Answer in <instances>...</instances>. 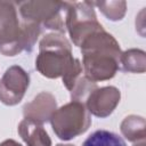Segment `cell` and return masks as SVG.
Instances as JSON below:
<instances>
[{
	"mask_svg": "<svg viewBox=\"0 0 146 146\" xmlns=\"http://www.w3.org/2000/svg\"><path fill=\"white\" fill-rule=\"evenodd\" d=\"M56 98L52 94L42 91L33 98L32 102L25 104L23 114L26 120H31L38 123H44L50 121L52 114L57 110Z\"/></svg>",
	"mask_w": 146,
	"mask_h": 146,
	"instance_id": "cell-9",
	"label": "cell"
},
{
	"mask_svg": "<svg viewBox=\"0 0 146 146\" xmlns=\"http://www.w3.org/2000/svg\"><path fill=\"white\" fill-rule=\"evenodd\" d=\"M56 146H74V145H71V144H58V145H56Z\"/></svg>",
	"mask_w": 146,
	"mask_h": 146,
	"instance_id": "cell-16",
	"label": "cell"
},
{
	"mask_svg": "<svg viewBox=\"0 0 146 146\" xmlns=\"http://www.w3.org/2000/svg\"><path fill=\"white\" fill-rule=\"evenodd\" d=\"M120 64L124 72L144 73L145 72V52L140 49H129L121 54Z\"/></svg>",
	"mask_w": 146,
	"mask_h": 146,
	"instance_id": "cell-12",
	"label": "cell"
},
{
	"mask_svg": "<svg viewBox=\"0 0 146 146\" xmlns=\"http://www.w3.org/2000/svg\"><path fill=\"white\" fill-rule=\"evenodd\" d=\"M75 59L68 40L60 33H49L39 43V55L35 59V68L49 79L64 76L74 65Z\"/></svg>",
	"mask_w": 146,
	"mask_h": 146,
	"instance_id": "cell-3",
	"label": "cell"
},
{
	"mask_svg": "<svg viewBox=\"0 0 146 146\" xmlns=\"http://www.w3.org/2000/svg\"><path fill=\"white\" fill-rule=\"evenodd\" d=\"M84 76L94 82L112 79L119 70L121 49L114 36L104 27L88 35L80 44Z\"/></svg>",
	"mask_w": 146,
	"mask_h": 146,
	"instance_id": "cell-1",
	"label": "cell"
},
{
	"mask_svg": "<svg viewBox=\"0 0 146 146\" xmlns=\"http://www.w3.org/2000/svg\"><path fill=\"white\" fill-rule=\"evenodd\" d=\"M122 135L132 143L144 141L145 139V119L143 116L129 115L121 123Z\"/></svg>",
	"mask_w": 146,
	"mask_h": 146,
	"instance_id": "cell-11",
	"label": "cell"
},
{
	"mask_svg": "<svg viewBox=\"0 0 146 146\" xmlns=\"http://www.w3.org/2000/svg\"><path fill=\"white\" fill-rule=\"evenodd\" d=\"M16 6L22 21L56 33L66 32V1H22L16 2Z\"/></svg>",
	"mask_w": 146,
	"mask_h": 146,
	"instance_id": "cell-4",
	"label": "cell"
},
{
	"mask_svg": "<svg viewBox=\"0 0 146 146\" xmlns=\"http://www.w3.org/2000/svg\"><path fill=\"white\" fill-rule=\"evenodd\" d=\"M50 123L59 139L71 140L89 129L91 117L83 103L71 100L55 111Z\"/></svg>",
	"mask_w": 146,
	"mask_h": 146,
	"instance_id": "cell-5",
	"label": "cell"
},
{
	"mask_svg": "<svg viewBox=\"0 0 146 146\" xmlns=\"http://www.w3.org/2000/svg\"><path fill=\"white\" fill-rule=\"evenodd\" d=\"M18 133L27 146H51V139L41 123L24 119L18 124Z\"/></svg>",
	"mask_w": 146,
	"mask_h": 146,
	"instance_id": "cell-10",
	"label": "cell"
},
{
	"mask_svg": "<svg viewBox=\"0 0 146 146\" xmlns=\"http://www.w3.org/2000/svg\"><path fill=\"white\" fill-rule=\"evenodd\" d=\"M81 146H127V144L119 135L100 129L89 135Z\"/></svg>",
	"mask_w": 146,
	"mask_h": 146,
	"instance_id": "cell-13",
	"label": "cell"
},
{
	"mask_svg": "<svg viewBox=\"0 0 146 146\" xmlns=\"http://www.w3.org/2000/svg\"><path fill=\"white\" fill-rule=\"evenodd\" d=\"M0 146H22L19 143L15 141L14 139H7L0 144Z\"/></svg>",
	"mask_w": 146,
	"mask_h": 146,
	"instance_id": "cell-15",
	"label": "cell"
},
{
	"mask_svg": "<svg viewBox=\"0 0 146 146\" xmlns=\"http://www.w3.org/2000/svg\"><path fill=\"white\" fill-rule=\"evenodd\" d=\"M92 3L94 6H97L104 16L110 21H121L125 15V1H95Z\"/></svg>",
	"mask_w": 146,
	"mask_h": 146,
	"instance_id": "cell-14",
	"label": "cell"
},
{
	"mask_svg": "<svg viewBox=\"0 0 146 146\" xmlns=\"http://www.w3.org/2000/svg\"><path fill=\"white\" fill-rule=\"evenodd\" d=\"M135 146H145V143H144V141H141V143H139V144H136Z\"/></svg>",
	"mask_w": 146,
	"mask_h": 146,
	"instance_id": "cell-17",
	"label": "cell"
},
{
	"mask_svg": "<svg viewBox=\"0 0 146 146\" xmlns=\"http://www.w3.org/2000/svg\"><path fill=\"white\" fill-rule=\"evenodd\" d=\"M66 30L73 43L80 47L81 42L91 33L102 30V24L97 21L91 1H66Z\"/></svg>",
	"mask_w": 146,
	"mask_h": 146,
	"instance_id": "cell-6",
	"label": "cell"
},
{
	"mask_svg": "<svg viewBox=\"0 0 146 146\" xmlns=\"http://www.w3.org/2000/svg\"><path fill=\"white\" fill-rule=\"evenodd\" d=\"M29 86V73L18 65L10 66L0 80V102L9 106L18 104Z\"/></svg>",
	"mask_w": 146,
	"mask_h": 146,
	"instance_id": "cell-7",
	"label": "cell"
},
{
	"mask_svg": "<svg viewBox=\"0 0 146 146\" xmlns=\"http://www.w3.org/2000/svg\"><path fill=\"white\" fill-rule=\"evenodd\" d=\"M41 33L34 23L19 21L16 2L0 1V52L15 56L23 50L31 51Z\"/></svg>",
	"mask_w": 146,
	"mask_h": 146,
	"instance_id": "cell-2",
	"label": "cell"
},
{
	"mask_svg": "<svg viewBox=\"0 0 146 146\" xmlns=\"http://www.w3.org/2000/svg\"><path fill=\"white\" fill-rule=\"evenodd\" d=\"M120 90L113 86L95 88L87 99L84 100V106L89 113L97 117H106L115 110L120 103Z\"/></svg>",
	"mask_w": 146,
	"mask_h": 146,
	"instance_id": "cell-8",
	"label": "cell"
}]
</instances>
